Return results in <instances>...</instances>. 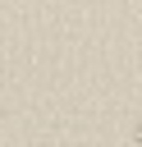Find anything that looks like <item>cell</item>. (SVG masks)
<instances>
[{
  "label": "cell",
  "instance_id": "obj_1",
  "mask_svg": "<svg viewBox=\"0 0 142 147\" xmlns=\"http://www.w3.org/2000/svg\"><path fill=\"white\" fill-rule=\"evenodd\" d=\"M133 142H137V147H142V119H137V129H133Z\"/></svg>",
  "mask_w": 142,
  "mask_h": 147
}]
</instances>
